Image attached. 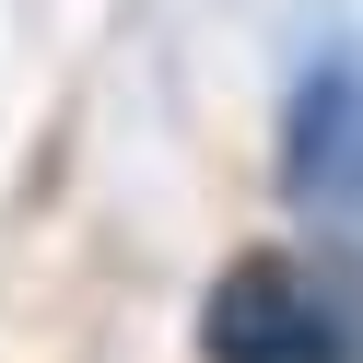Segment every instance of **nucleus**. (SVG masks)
<instances>
[{
  "label": "nucleus",
  "instance_id": "obj_2",
  "mask_svg": "<svg viewBox=\"0 0 363 363\" xmlns=\"http://www.w3.org/2000/svg\"><path fill=\"white\" fill-rule=\"evenodd\" d=\"M281 176H293L305 211H363V71L352 59L305 71L293 129H281Z\"/></svg>",
  "mask_w": 363,
  "mask_h": 363
},
{
  "label": "nucleus",
  "instance_id": "obj_1",
  "mask_svg": "<svg viewBox=\"0 0 363 363\" xmlns=\"http://www.w3.org/2000/svg\"><path fill=\"white\" fill-rule=\"evenodd\" d=\"M199 352L211 363H352V316L281 246H246L211 281V305H199Z\"/></svg>",
  "mask_w": 363,
  "mask_h": 363
}]
</instances>
